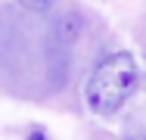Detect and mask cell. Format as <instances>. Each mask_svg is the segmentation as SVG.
I'll return each mask as SVG.
<instances>
[{
	"label": "cell",
	"instance_id": "1",
	"mask_svg": "<svg viewBox=\"0 0 146 140\" xmlns=\"http://www.w3.org/2000/svg\"><path fill=\"white\" fill-rule=\"evenodd\" d=\"M140 81V65L127 50L109 53L106 59H100L93 65V72L84 81V103L90 112L96 115H115L131 93L137 90Z\"/></svg>",
	"mask_w": 146,
	"mask_h": 140
},
{
	"label": "cell",
	"instance_id": "2",
	"mask_svg": "<svg viewBox=\"0 0 146 140\" xmlns=\"http://www.w3.org/2000/svg\"><path fill=\"white\" fill-rule=\"evenodd\" d=\"M78 34H81V16H78V13H65L56 22V37L65 41V44H72Z\"/></svg>",
	"mask_w": 146,
	"mask_h": 140
},
{
	"label": "cell",
	"instance_id": "3",
	"mask_svg": "<svg viewBox=\"0 0 146 140\" xmlns=\"http://www.w3.org/2000/svg\"><path fill=\"white\" fill-rule=\"evenodd\" d=\"M19 3H22L25 9H31V13H50L59 0H19Z\"/></svg>",
	"mask_w": 146,
	"mask_h": 140
},
{
	"label": "cell",
	"instance_id": "4",
	"mask_svg": "<svg viewBox=\"0 0 146 140\" xmlns=\"http://www.w3.org/2000/svg\"><path fill=\"white\" fill-rule=\"evenodd\" d=\"M124 140H146V131H134V134H127Z\"/></svg>",
	"mask_w": 146,
	"mask_h": 140
},
{
	"label": "cell",
	"instance_id": "5",
	"mask_svg": "<svg viewBox=\"0 0 146 140\" xmlns=\"http://www.w3.org/2000/svg\"><path fill=\"white\" fill-rule=\"evenodd\" d=\"M28 140H47V134H44V131H31Z\"/></svg>",
	"mask_w": 146,
	"mask_h": 140
}]
</instances>
